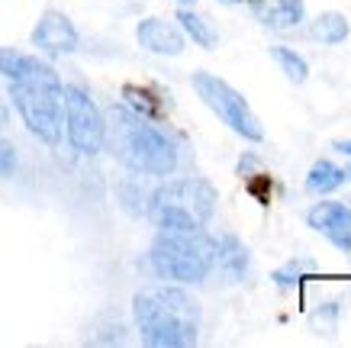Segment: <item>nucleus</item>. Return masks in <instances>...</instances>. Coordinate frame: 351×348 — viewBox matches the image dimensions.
<instances>
[{"label": "nucleus", "mask_w": 351, "mask_h": 348, "mask_svg": "<svg viewBox=\"0 0 351 348\" xmlns=\"http://www.w3.org/2000/svg\"><path fill=\"white\" fill-rule=\"evenodd\" d=\"M306 222L341 255H351V207L345 200H319L306 213Z\"/></svg>", "instance_id": "obj_9"}, {"label": "nucleus", "mask_w": 351, "mask_h": 348, "mask_svg": "<svg viewBox=\"0 0 351 348\" xmlns=\"http://www.w3.org/2000/svg\"><path fill=\"white\" fill-rule=\"evenodd\" d=\"M32 45L49 58H62V55L77 52L81 36H77L71 16H64L62 10H45L32 30Z\"/></svg>", "instance_id": "obj_8"}, {"label": "nucleus", "mask_w": 351, "mask_h": 348, "mask_svg": "<svg viewBox=\"0 0 351 348\" xmlns=\"http://www.w3.org/2000/svg\"><path fill=\"white\" fill-rule=\"evenodd\" d=\"M178 3H181V7H191V3H193V0H178Z\"/></svg>", "instance_id": "obj_24"}, {"label": "nucleus", "mask_w": 351, "mask_h": 348, "mask_svg": "<svg viewBox=\"0 0 351 348\" xmlns=\"http://www.w3.org/2000/svg\"><path fill=\"white\" fill-rule=\"evenodd\" d=\"M306 36L313 39V43H322V45H339L348 39V20L341 16V13L335 10H326L319 13L316 20L309 23Z\"/></svg>", "instance_id": "obj_14"}, {"label": "nucleus", "mask_w": 351, "mask_h": 348, "mask_svg": "<svg viewBox=\"0 0 351 348\" xmlns=\"http://www.w3.org/2000/svg\"><path fill=\"white\" fill-rule=\"evenodd\" d=\"M132 319L145 345L187 348L200 332V300L184 284H155L132 297Z\"/></svg>", "instance_id": "obj_2"}, {"label": "nucleus", "mask_w": 351, "mask_h": 348, "mask_svg": "<svg viewBox=\"0 0 351 348\" xmlns=\"http://www.w3.org/2000/svg\"><path fill=\"white\" fill-rule=\"evenodd\" d=\"M258 165H261V161H258L255 152H245L242 159H239V165H235V174H239V178H252L258 171Z\"/></svg>", "instance_id": "obj_20"}, {"label": "nucleus", "mask_w": 351, "mask_h": 348, "mask_svg": "<svg viewBox=\"0 0 351 348\" xmlns=\"http://www.w3.org/2000/svg\"><path fill=\"white\" fill-rule=\"evenodd\" d=\"M223 3H239V0H223Z\"/></svg>", "instance_id": "obj_25"}, {"label": "nucleus", "mask_w": 351, "mask_h": 348, "mask_svg": "<svg viewBox=\"0 0 351 348\" xmlns=\"http://www.w3.org/2000/svg\"><path fill=\"white\" fill-rule=\"evenodd\" d=\"M20 168V155L10 139H0V178H13Z\"/></svg>", "instance_id": "obj_19"}, {"label": "nucleus", "mask_w": 351, "mask_h": 348, "mask_svg": "<svg viewBox=\"0 0 351 348\" xmlns=\"http://www.w3.org/2000/svg\"><path fill=\"white\" fill-rule=\"evenodd\" d=\"M316 271H319V264L313 262V258H306V255H300V258H290L287 264H280L274 275H271V281H274L277 287H284V290H287V287H297L303 277L316 275Z\"/></svg>", "instance_id": "obj_17"}, {"label": "nucleus", "mask_w": 351, "mask_h": 348, "mask_svg": "<svg viewBox=\"0 0 351 348\" xmlns=\"http://www.w3.org/2000/svg\"><path fill=\"white\" fill-rule=\"evenodd\" d=\"M248 3H252V16L267 30H293L306 16L303 0H248Z\"/></svg>", "instance_id": "obj_12"}, {"label": "nucleus", "mask_w": 351, "mask_h": 348, "mask_svg": "<svg viewBox=\"0 0 351 348\" xmlns=\"http://www.w3.org/2000/svg\"><path fill=\"white\" fill-rule=\"evenodd\" d=\"M0 74L7 78L10 104L20 113L23 126L43 146L58 148L64 139V81L39 55H26L16 49H0Z\"/></svg>", "instance_id": "obj_1"}, {"label": "nucleus", "mask_w": 351, "mask_h": 348, "mask_svg": "<svg viewBox=\"0 0 351 348\" xmlns=\"http://www.w3.org/2000/svg\"><path fill=\"white\" fill-rule=\"evenodd\" d=\"M271 58L280 65V71L287 74L293 84H303V81L309 78L306 58H303V55H297L293 49H287V45H271Z\"/></svg>", "instance_id": "obj_18"}, {"label": "nucleus", "mask_w": 351, "mask_h": 348, "mask_svg": "<svg viewBox=\"0 0 351 348\" xmlns=\"http://www.w3.org/2000/svg\"><path fill=\"white\" fill-rule=\"evenodd\" d=\"M136 43L152 55H165V58H174L187 49V36L181 32V26L161 20V16H145V20L136 26Z\"/></svg>", "instance_id": "obj_10"}, {"label": "nucleus", "mask_w": 351, "mask_h": 348, "mask_svg": "<svg viewBox=\"0 0 351 348\" xmlns=\"http://www.w3.org/2000/svg\"><path fill=\"white\" fill-rule=\"evenodd\" d=\"M152 275L171 284H203L213 275V235L200 232H168L158 229L149 248Z\"/></svg>", "instance_id": "obj_5"}, {"label": "nucleus", "mask_w": 351, "mask_h": 348, "mask_svg": "<svg viewBox=\"0 0 351 348\" xmlns=\"http://www.w3.org/2000/svg\"><path fill=\"white\" fill-rule=\"evenodd\" d=\"M123 106L132 110L136 116H145L152 123H161L171 110V100L161 94L158 87L149 84H126L123 87Z\"/></svg>", "instance_id": "obj_13"}, {"label": "nucleus", "mask_w": 351, "mask_h": 348, "mask_svg": "<svg viewBox=\"0 0 351 348\" xmlns=\"http://www.w3.org/2000/svg\"><path fill=\"white\" fill-rule=\"evenodd\" d=\"M107 119V136H104V146L113 148L129 171L136 174H149V178H168L178 171L181 165V152H178V142L145 116H136L126 106H110Z\"/></svg>", "instance_id": "obj_3"}, {"label": "nucleus", "mask_w": 351, "mask_h": 348, "mask_svg": "<svg viewBox=\"0 0 351 348\" xmlns=\"http://www.w3.org/2000/svg\"><path fill=\"white\" fill-rule=\"evenodd\" d=\"M216 213V190L203 178L165 181L149 194V216L158 229L168 232H200Z\"/></svg>", "instance_id": "obj_4"}, {"label": "nucleus", "mask_w": 351, "mask_h": 348, "mask_svg": "<svg viewBox=\"0 0 351 348\" xmlns=\"http://www.w3.org/2000/svg\"><path fill=\"white\" fill-rule=\"evenodd\" d=\"M335 152H341V155H345V159H351V139H339V142H335Z\"/></svg>", "instance_id": "obj_21"}, {"label": "nucleus", "mask_w": 351, "mask_h": 348, "mask_svg": "<svg viewBox=\"0 0 351 348\" xmlns=\"http://www.w3.org/2000/svg\"><path fill=\"white\" fill-rule=\"evenodd\" d=\"M191 84H193V91H197V97L223 119L226 126L232 129L235 136L248 139V142H261V139H265L261 119H258L255 110L248 106V100H245L229 81H223L219 74H210V71H193Z\"/></svg>", "instance_id": "obj_6"}, {"label": "nucleus", "mask_w": 351, "mask_h": 348, "mask_svg": "<svg viewBox=\"0 0 351 348\" xmlns=\"http://www.w3.org/2000/svg\"><path fill=\"white\" fill-rule=\"evenodd\" d=\"M0 126H7V106H3V100H0Z\"/></svg>", "instance_id": "obj_22"}, {"label": "nucleus", "mask_w": 351, "mask_h": 348, "mask_svg": "<svg viewBox=\"0 0 351 348\" xmlns=\"http://www.w3.org/2000/svg\"><path fill=\"white\" fill-rule=\"evenodd\" d=\"M174 23H178L184 36H187V39H193L200 49H213V45H216V30L210 26V20H206V16H200L193 7H181V10H178V16H174Z\"/></svg>", "instance_id": "obj_15"}, {"label": "nucleus", "mask_w": 351, "mask_h": 348, "mask_svg": "<svg viewBox=\"0 0 351 348\" xmlns=\"http://www.w3.org/2000/svg\"><path fill=\"white\" fill-rule=\"evenodd\" d=\"M341 184H345V168H339V165L329 159H319L306 174V190L309 194H319V197L339 190Z\"/></svg>", "instance_id": "obj_16"}, {"label": "nucleus", "mask_w": 351, "mask_h": 348, "mask_svg": "<svg viewBox=\"0 0 351 348\" xmlns=\"http://www.w3.org/2000/svg\"><path fill=\"white\" fill-rule=\"evenodd\" d=\"M62 106H64V136L68 146L77 155H100L104 152V136H107V119L100 113L97 100L90 91L81 84H64L62 91Z\"/></svg>", "instance_id": "obj_7"}, {"label": "nucleus", "mask_w": 351, "mask_h": 348, "mask_svg": "<svg viewBox=\"0 0 351 348\" xmlns=\"http://www.w3.org/2000/svg\"><path fill=\"white\" fill-rule=\"evenodd\" d=\"M213 271L229 281V284H242L248 271H252V255L245 242L232 232H219L213 235Z\"/></svg>", "instance_id": "obj_11"}, {"label": "nucleus", "mask_w": 351, "mask_h": 348, "mask_svg": "<svg viewBox=\"0 0 351 348\" xmlns=\"http://www.w3.org/2000/svg\"><path fill=\"white\" fill-rule=\"evenodd\" d=\"M345 181L351 184V161H348V168H345Z\"/></svg>", "instance_id": "obj_23"}]
</instances>
